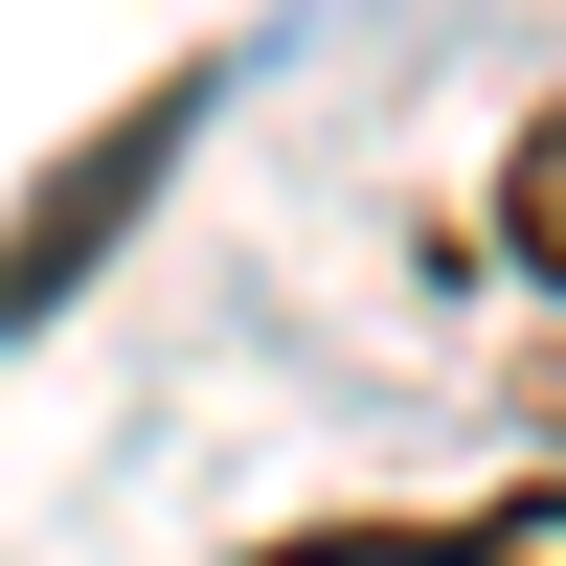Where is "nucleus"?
I'll return each mask as SVG.
<instances>
[{"label":"nucleus","mask_w":566,"mask_h":566,"mask_svg":"<svg viewBox=\"0 0 566 566\" xmlns=\"http://www.w3.org/2000/svg\"><path fill=\"white\" fill-rule=\"evenodd\" d=\"M250 566H566V476L544 499H476V522H295Z\"/></svg>","instance_id":"1"},{"label":"nucleus","mask_w":566,"mask_h":566,"mask_svg":"<svg viewBox=\"0 0 566 566\" xmlns=\"http://www.w3.org/2000/svg\"><path fill=\"white\" fill-rule=\"evenodd\" d=\"M499 250L566 295V114H522V159H499Z\"/></svg>","instance_id":"2"}]
</instances>
